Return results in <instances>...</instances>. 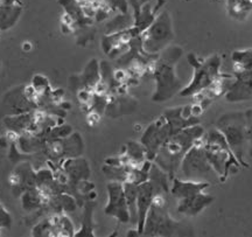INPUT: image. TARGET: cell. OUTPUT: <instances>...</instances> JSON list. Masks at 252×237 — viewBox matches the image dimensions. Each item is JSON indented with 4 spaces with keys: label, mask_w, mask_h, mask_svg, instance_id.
Returning <instances> with one entry per match:
<instances>
[{
    "label": "cell",
    "mask_w": 252,
    "mask_h": 237,
    "mask_svg": "<svg viewBox=\"0 0 252 237\" xmlns=\"http://www.w3.org/2000/svg\"><path fill=\"white\" fill-rule=\"evenodd\" d=\"M204 134H206V129L200 124L189 126V128L175 132L159 148L153 163L165 170L169 178L173 179L178 175L185 154L198 138L203 137Z\"/></svg>",
    "instance_id": "obj_1"
},
{
    "label": "cell",
    "mask_w": 252,
    "mask_h": 237,
    "mask_svg": "<svg viewBox=\"0 0 252 237\" xmlns=\"http://www.w3.org/2000/svg\"><path fill=\"white\" fill-rule=\"evenodd\" d=\"M181 56L182 48L178 46H168L159 54L152 74L156 80V91L152 95L153 102H166L179 95L185 87L175 69Z\"/></svg>",
    "instance_id": "obj_2"
},
{
    "label": "cell",
    "mask_w": 252,
    "mask_h": 237,
    "mask_svg": "<svg viewBox=\"0 0 252 237\" xmlns=\"http://www.w3.org/2000/svg\"><path fill=\"white\" fill-rule=\"evenodd\" d=\"M204 150L208 161L220 176V182H225L234 169L237 170L242 167L219 129L213 128L206 131Z\"/></svg>",
    "instance_id": "obj_3"
},
{
    "label": "cell",
    "mask_w": 252,
    "mask_h": 237,
    "mask_svg": "<svg viewBox=\"0 0 252 237\" xmlns=\"http://www.w3.org/2000/svg\"><path fill=\"white\" fill-rule=\"evenodd\" d=\"M187 61L193 68V76L190 82L179 93L180 97L197 96L206 91L222 74V58L219 54H213L207 59H198L194 53H189Z\"/></svg>",
    "instance_id": "obj_4"
},
{
    "label": "cell",
    "mask_w": 252,
    "mask_h": 237,
    "mask_svg": "<svg viewBox=\"0 0 252 237\" xmlns=\"http://www.w3.org/2000/svg\"><path fill=\"white\" fill-rule=\"evenodd\" d=\"M176 176L191 181L209 182V184L220 182V176L207 159L206 150H204V135L198 138L185 154Z\"/></svg>",
    "instance_id": "obj_5"
},
{
    "label": "cell",
    "mask_w": 252,
    "mask_h": 237,
    "mask_svg": "<svg viewBox=\"0 0 252 237\" xmlns=\"http://www.w3.org/2000/svg\"><path fill=\"white\" fill-rule=\"evenodd\" d=\"M245 113L244 112H228L220 117L216 121L215 128L222 132L230 150L237 158L242 167H249L245 163V153L248 152L247 132H245Z\"/></svg>",
    "instance_id": "obj_6"
},
{
    "label": "cell",
    "mask_w": 252,
    "mask_h": 237,
    "mask_svg": "<svg viewBox=\"0 0 252 237\" xmlns=\"http://www.w3.org/2000/svg\"><path fill=\"white\" fill-rule=\"evenodd\" d=\"M144 52L151 55H158L163 49L171 46L174 39L171 14L162 11L157 15L153 23L139 35Z\"/></svg>",
    "instance_id": "obj_7"
},
{
    "label": "cell",
    "mask_w": 252,
    "mask_h": 237,
    "mask_svg": "<svg viewBox=\"0 0 252 237\" xmlns=\"http://www.w3.org/2000/svg\"><path fill=\"white\" fill-rule=\"evenodd\" d=\"M187 227L171 217L167 206H151L145 221L143 235L147 236H178L193 235L186 230Z\"/></svg>",
    "instance_id": "obj_8"
},
{
    "label": "cell",
    "mask_w": 252,
    "mask_h": 237,
    "mask_svg": "<svg viewBox=\"0 0 252 237\" xmlns=\"http://www.w3.org/2000/svg\"><path fill=\"white\" fill-rule=\"evenodd\" d=\"M171 135V126H169L163 115L151 123L140 138V143L146 148L147 159L153 161L159 148Z\"/></svg>",
    "instance_id": "obj_9"
},
{
    "label": "cell",
    "mask_w": 252,
    "mask_h": 237,
    "mask_svg": "<svg viewBox=\"0 0 252 237\" xmlns=\"http://www.w3.org/2000/svg\"><path fill=\"white\" fill-rule=\"evenodd\" d=\"M108 189V203L104 208V213L108 216L115 217L121 223H130V211L126 202L123 182L110 181L106 185Z\"/></svg>",
    "instance_id": "obj_10"
},
{
    "label": "cell",
    "mask_w": 252,
    "mask_h": 237,
    "mask_svg": "<svg viewBox=\"0 0 252 237\" xmlns=\"http://www.w3.org/2000/svg\"><path fill=\"white\" fill-rule=\"evenodd\" d=\"M234 78L225 93V100L230 103L252 100V70L234 71Z\"/></svg>",
    "instance_id": "obj_11"
},
{
    "label": "cell",
    "mask_w": 252,
    "mask_h": 237,
    "mask_svg": "<svg viewBox=\"0 0 252 237\" xmlns=\"http://www.w3.org/2000/svg\"><path fill=\"white\" fill-rule=\"evenodd\" d=\"M158 192H161L151 180L138 185L137 193V210H138V223L137 229L139 232V235H143V230L145 226L146 216L149 214V210L152 206V200L154 194ZM163 193V192H161ZM166 194V193H165Z\"/></svg>",
    "instance_id": "obj_12"
},
{
    "label": "cell",
    "mask_w": 252,
    "mask_h": 237,
    "mask_svg": "<svg viewBox=\"0 0 252 237\" xmlns=\"http://www.w3.org/2000/svg\"><path fill=\"white\" fill-rule=\"evenodd\" d=\"M162 115L165 116L166 121L171 126L172 135L182 129L200 124V117H195L191 113L190 105L171 107V109L165 110Z\"/></svg>",
    "instance_id": "obj_13"
},
{
    "label": "cell",
    "mask_w": 252,
    "mask_h": 237,
    "mask_svg": "<svg viewBox=\"0 0 252 237\" xmlns=\"http://www.w3.org/2000/svg\"><path fill=\"white\" fill-rule=\"evenodd\" d=\"M214 199L213 195L208 194V193L201 192L197 194L191 195V197L184 198L178 200V204H176V209L182 215L188 217H194L200 215L202 211L213 203Z\"/></svg>",
    "instance_id": "obj_14"
},
{
    "label": "cell",
    "mask_w": 252,
    "mask_h": 237,
    "mask_svg": "<svg viewBox=\"0 0 252 237\" xmlns=\"http://www.w3.org/2000/svg\"><path fill=\"white\" fill-rule=\"evenodd\" d=\"M171 182L172 185L171 188H169V193L176 200H180V199L188 198L194 194H197V193L204 192L210 186L209 182L191 181V180L181 179L179 176H174Z\"/></svg>",
    "instance_id": "obj_15"
},
{
    "label": "cell",
    "mask_w": 252,
    "mask_h": 237,
    "mask_svg": "<svg viewBox=\"0 0 252 237\" xmlns=\"http://www.w3.org/2000/svg\"><path fill=\"white\" fill-rule=\"evenodd\" d=\"M226 12L231 19L243 23L252 13V0H226Z\"/></svg>",
    "instance_id": "obj_16"
},
{
    "label": "cell",
    "mask_w": 252,
    "mask_h": 237,
    "mask_svg": "<svg viewBox=\"0 0 252 237\" xmlns=\"http://www.w3.org/2000/svg\"><path fill=\"white\" fill-rule=\"evenodd\" d=\"M59 2L64 8V12H67L74 18L77 27H86L93 24V19L88 18L84 14V12L82 11L78 0H59Z\"/></svg>",
    "instance_id": "obj_17"
},
{
    "label": "cell",
    "mask_w": 252,
    "mask_h": 237,
    "mask_svg": "<svg viewBox=\"0 0 252 237\" xmlns=\"http://www.w3.org/2000/svg\"><path fill=\"white\" fill-rule=\"evenodd\" d=\"M23 7L20 5L0 6V31L8 30L17 23Z\"/></svg>",
    "instance_id": "obj_18"
},
{
    "label": "cell",
    "mask_w": 252,
    "mask_h": 237,
    "mask_svg": "<svg viewBox=\"0 0 252 237\" xmlns=\"http://www.w3.org/2000/svg\"><path fill=\"white\" fill-rule=\"evenodd\" d=\"M124 187L126 202H127L128 211H130V223L137 228L138 223V210H137V193L138 185L132 184V182H123Z\"/></svg>",
    "instance_id": "obj_19"
},
{
    "label": "cell",
    "mask_w": 252,
    "mask_h": 237,
    "mask_svg": "<svg viewBox=\"0 0 252 237\" xmlns=\"http://www.w3.org/2000/svg\"><path fill=\"white\" fill-rule=\"evenodd\" d=\"M234 71L252 70V49L235 50L231 54Z\"/></svg>",
    "instance_id": "obj_20"
},
{
    "label": "cell",
    "mask_w": 252,
    "mask_h": 237,
    "mask_svg": "<svg viewBox=\"0 0 252 237\" xmlns=\"http://www.w3.org/2000/svg\"><path fill=\"white\" fill-rule=\"evenodd\" d=\"M94 200H87V203L84 204L86 211H84V219H83V226L80 232L75 233V235H94L93 232V213H94Z\"/></svg>",
    "instance_id": "obj_21"
},
{
    "label": "cell",
    "mask_w": 252,
    "mask_h": 237,
    "mask_svg": "<svg viewBox=\"0 0 252 237\" xmlns=\"http://www.w3.org/2000/svg\"><path fill=\"white\" fill-rule=\"evenodd\" d=\"M245 132H247V141H248V152L252 157V110L245 111Z\"/></svg>",
    "instance_id": "obj_22"
},
{
    "label": "cell",
    "mask_w": 252,
    "mask_h": 237,
    "mask_svg": "<svg viewBox=\"0 0 252 237\" xmlns=\"http://www.w3.org/2000/svg\"><path fill=\"white\" fill-rule=\"evenodd\" d=\"M112 11H119L121 13H128V0H105Z\"/></svg>",
    "instance_id": "obj_23"
},
{
    "label": "cell",
    "mask_w": 252,
    "mask_h": 237,
    "mask_svg": "<svg viewBox=\"0 0 252 237\" xmlns=\"http://www.w3.org/2000/svg\"><path fill=\"white\" fill-rule=\"evenodd\" d=\"M12 226V216L9 211L0 203V229L1 228H11Z\"/></svg>",
    "instance_id": "obj_24"
},
{
    "label": "cell",
    "mask_w": 252,
    "mask_h": 237,
    "mask_svg": "<svg viewBox=\"0 0 252 237\" xmlns=\"http://www.w3.org/2000/svg\"><path fill=\"white\" fill-rule=\"evenodd\" d=\"M102 119V113H99L96 110H90L89 112L87 113V123L90 126H96Z\"/></svg>",
    "instance_id": "obj_25"
},
{
    "label": "cell",
    "mask_w": 252,
    "mask_h": 237,
    "mask_svg": "<svg viewBox=\"0 0 252 237\" xmlns=\"http://www.w3.org/2000/svg\"><path fill=\"white\" fill-rule=\"evenodd\" d=\"M2 5H23L20 0H0V6Z\"/></svg>",
    "instance_id": "obj_26"
},
{
    "label": "cell",
    "mask_w": 252,
    "mask_h": 237,
    "mask_svg": "<svg viewBox=\"0 0 252 237\" xmlns=\"http://www.w3.org/2000/svg\"><path fill=\"white\" fill-rule=\"evenodd\" d=\"M21 48H23L24 52H31L33 49V45H32L31 41H24L23 45H21Z\"/></svg>",
    "instance_id": "obj_27"
},
{
    "label": "cell",
    "mask_w": 252,
    "mask_h": 237,
    "mask_svg": "<svg viewBox=\"0 0 252 237\" xmlns=\"http://www.w3.org/2000/svg\"><path fill=\"white\" fill-rule=\"evenodd\" d=\"M7 139L6 137H0V147H6L7 146Z\"/></svg>",
    "instance_id": "obj_28"
},
{
    "label": "cell",
    "mask_w": 252,
    "mask_h": 237,
    "mask_svg": "<svg viewBox=\"0 0 252 237\" xmlns=\"http://www.w3.org/2000/svg\"><path fill=\"white\" fill-rule=\"evenodd\" d=\"M0 67H1V65H0Z\"/></svg>",
    "instance_id": "obj_29"
}]
</instances>
